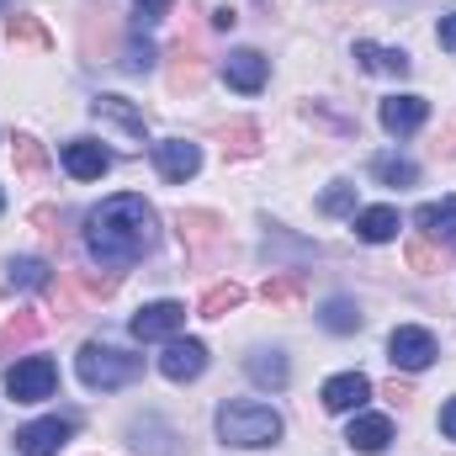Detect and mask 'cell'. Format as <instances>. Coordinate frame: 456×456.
<instances>
[{
    "label": "cell",
    "mask_w": 456,
    "mask_h": 456,
    "mask_svg": "<svg viewBox=\"0 0 456 456\" xmlns=\"http://www.w3.org/2000/svg\"><path fill=\"white\" fill-rule=\"evenodd\" d=\"M154 239H159V213H154L143 197H133V191L107 197L102 208L86 213V249H91V260H96L102 271H127V265H138V260L154 249Z\"/></svg>",
    "instance_id": "1"
},
{
    "label": "cell",
    "mask_w": 456,
    "mask_h": 456,
    "mask_svg": "<svg viewBox=\"0 0 456 456\" xmlns=\"http://www.w3.org/2000/svg\"><path fill=\"white\" fill-rule=\"evenodd\" d=\"M281 414L271 403H255V398H228L218 409V436L228 446H244V452H260V446H276L281 441Z\"/></svg>",
    "instance_id": "2"
},
{
    "label": "cell",
    "mask_w": 456,
    "mask_h": 456,
    "mask_svg": "<svg viewBox=\"0 0 456 456\" xmlns=\"http://www.w3.org/2000/svg\"><path fill=\"white\" fill-rule=\"evenodd\" d=\"M75 371H80V382H86L91 393H112V387H127V382H138V377H143V355L91 340V345H80Z\"/></svg>",
    "instance_id": "3"
},
{
    "label": "cell",
    "mask_w": 456,
    "mask_h": 456,
    "mask_svg": "<svg viewBox=\"0 0 456 456\" xmlns=\"http://www.w3.org/2000/svg\"><path fill=\"white\" fill-rule=\"evenodd\" d=\"M53 387H59V366L48 355H21L5 371V393L16 403H43V398H53Z\"/></svg>",
    "instance_id": "4"
},
{
    "label": "cell",
    "mask_w": 456,
    "mask_h": 456,
    "mask_svg": "<svg viewBox=\"0 0 456 456\" xmlns=\"http://www.w3.org/2000/svg\"><path fill=\"white\" fill-rule=\"evenodd\" d=\"M181 330H186V308H181V303H143V308L127 319V335L143 340V345L175 340Z\"/></svg>",
    "instance_id": "5"
},
{
    "label": "cell",
    "mask_w": 456,
    "mask_h": 456,
    "mask_svg": "<svg viewBox=\"0 0 456 456\" xmlns=\"http://www.w3.org/2000/svg\"><path fill=\"white\" fill-rule=\"evenodd\" d=\"M436 355H441V345H436L430 330H419V324H398V330L387 335V361L403 366V371H425Z\"/></svg>",
    "instance_id": "6"
},
{
    "label": "cell",
    "mask_w": 456,
    "mask_h": 456,
    "mask_svg": "<svg viewBox=\"0 0 456 456\" xmlns=\"http://www.w3.org/2000/svg\"><path fill=\"white\" fill-rule=\"evenodd\" d=\"M75 436V419H32V425H21L16 430V452L21 456H59L64 452V441Z\"/></svg>",
    "instance_id": "7"
},
{
    "label": "cell",
    "mask_w": 456,
    "mask_h": 456,
    "mask_svg": "<svg viewBox=\"0 0 456 456\" xmlns=\"http://www.w3.org/2000/svg\"><path fill=\"white\" fill-rule=\"evenodd\" d=\"M159 371L170 377V382H197L202 371H208V345L202 340H165V355H159Z\"/></svg>",
    "instance_id": "8"
},
{
    "label": "cell",
    "mask_w": 456,
    "mask_h": 456,
    "mask_svg": "<svg viewBox=\"0 0 456 456\" xmlns=\"http://www.w3.org/2000/svg\"><path fill=\"white\" fill-rule=\"evenodd\" d=\"M224 80L233 91H244V96H255L265 80H271V59L260 53V48H233L224 59Z\"/></svg>",
    "instance_id": "9"
},
{
    "label": "cell",
    "mask_w": 456,
    "mask_h": 456,
    "mask_svg": "<svg viewBox=\"0 0 456 456\" xmlns=\"http://www.w3.org/2000/svg\"><path fill=\"white\" fill-rule=\"evenodd\" d=\"M154 170H159L165 181H191V175L202 170V149L186 143V138H159V143H154Z\"/></svg>",
    "instance_id": "10"
},
{
    "label": "cell",
    "mask_w": 456,
    "mask_h": 456,
    "mask_svg": "<svg viewBox=\"0 0 456 456\" xmlns=\"http://www.w3.org/2000/svg\"><path fill=\"white\" fill-rule=\"evenodd\" d=\"M175 228H181L186 255H208V249L224 239V218H218V213H208V208H181Z\"/></svg>",
    "instance_id": "11"
},
{
    "label": "cell",
    "mask_w": 456,
    "mask_h": 456,
    "mask_svg": "<svg viewBox=\"0 0 456 456\" xmlns=\"http://www.w3.org/2000/svg\"><path fill=\"white\" fill-rule=\"evenodd\" d=\"M64 170L75 181H102L112 170V149H102L96 138H69L64 143Z\"/></svg>",
    "instance_id": "12"
},
{
    "label": "cell",
    "mask_w": 456,
    "mask_h": 456,
    "mask_svg": "<svg viewBox=\"0 0 456 456\" xmlns=\"http://www.w3.org/2000/svg\"><path fill=\"white\" fill-rule=\"evenodd\" d=\"M319 398H324V409H330V414H355V409L371 398V377H366V371H340V377H330V382H324V393H319Z\"/></svg>",
    "instance_id": "13"
},
{
    "label": "cell",
    "mask_w": 456,
    "mask_h": 456,
    "mask_svg": "<svg viewBox=\"0 0 456 456\" xmlns=\"http://www.w3.org/2000/svg\"><path fill=\"white\" fill-rule=\"evenodd\" d=\"M377 117H382V127H387L393 138H409V133H419V127L430 122V102H425V96H387Z\"/></svg>",
    "instance_id": "14"
},
{
    "label": "cell",
    "mask_w": 456,
    "mask_h": 456,
    "mask_svg": "<svg viewBox=\"0 0 456 456\" xmlns=\"http://www.w3.org/2000/svg\"><path fill=\"white\" fill-rule=\"evenodd\" d=\"M345 441H350V452H361V456L387 452L393 446V419L387 414H355L350 430H345Z\"/></svg>",
    "instance_id": "15"
},
{
    "label": "cell",
    "mask_w": 456,
    "mask_h": 456,
    "mask_svg": "<svg viewBox=\"0 0 456 456\" xmlns=\"http://www.w3.org/2000/svg\"><path fill=\"white\" fill-rule=\"evenodd\" d=\"M244 371H249L255 387H271V393H281V387L292 382V361H287L281 350H249V355H244Z\"/></svg>",
    "instance_id": "16"
},
{
    "label": "cell",
    "mask_w": 456,
    "mask_h": 456,
    "mask_svg": "<svg viewBox=\"0 0 456 456\" xmlns=\"http://www.w3.org/2000/svg\"><path fill=\"white\" fill-rule=\"evenodd\" d=\"M355 64L371 69V75H398V80L414 69V59H409L403 48H382V43H366V37L355 43Z\"/></svg>",
    "instance_id": "17"
},
{
    "label": "cell",
    "mask_w": 456,
    "mask_h": 456,
    "mask_svg": "<svg viewBox=\"0 0 456 456\" xmlns=\"http://www.w3.org/2000/svg\"><path fill=\"white\" fill-rule=\"evenodd\" d=\"M5 281L21 287V292H48V287H53V271H48V260H37V255H11V260H5Z\"/></svg>",
    "instance_id": "18"
},
{
    "label": "cell",
    "mask_w": 456,
    "mask_h": 456,
    "mask_svg": "<svg viewBox=\"0 0 456 456\" xmlns=\"http://www.w3.org/2000/svg\"><path fill=\"white\" fill-rule=\"evenodd\" d=\"M91 112L102 117V122H112V127H122L127 138H138V143H143V112H138L127 96H96V102H91Z\"/></svg>",
    "instance_id": "19"
},
{
    "label": "cell",
    "mask_w": 456,
    "mask_h": 456,
    "mask_svg": "<svg viewBox=\"0 0 456 456\" xmlns=\"http://www.w3.org/2000/svg\"><path fill=\"white\" fill-rule=\"evenodd\" d=\"M398 208H361L355 213V239H366V244H387V239H398Z\"/></svg>",
    "instance_id": "20"
},
{
    "label": "cell",
    "mask_w": 456,
    "mask_h": 456,
    "mask_svg": "<svg viewBox=\"0 0 456 456\" xmlns=\"http://www.w3.org/2000/svg\"><path fill=\"white\" fill-rule=\"evenodd\" d=\"M5 37H11V48H53V37H48V27L37 21V16H27V11H11L5 16Z\"/></svg>",
    "instance_id": "21"
},
{
    "label": "cell",
    "mask_w": 456,
    "mask_h": 456,
    "mask_svg": "<svg viewBox=\"0 0 456 456\" xmlns=\"http://www.w3.org/2000/svg\"><path fill=\"white\" fill-rule=\"evenodd\" d=\"M371 181H382V186H419V165L414 159H403V154H371Z\"/></svg>",
    "instance_id": "22"
},
{
    "label": "cell",
    "mask_w": 456,
    "mask_h": 456,
    "mask_svg": "<svg viewBox=\"0 0 456 456\" xmlns=\"http://www.w3.org/2000/svg\"><path fill=\"white\" fill-rule=\"evenodd\" d=\"M414 224L436 239H456V197H441V202H425L414 208Z\"/></svg>",
    "instance_id": "23"
},
{
    "label": "cell",
    "mask_w": 456,
    "mask_h": 456,
    "mask_svg": "<svg viewBox=\"0 0 456 456\" xmlns=\"http://www.w3.org/2000/svg\"><path fill=\"white\" fill-rule=\"evenodd\" d=\"M239 303H244V287H239V281H218V287H208V292H202L197 314H202V319H228Z\"/></svg>",
    "instance_id": "24"
},
{
    "label": "cell",
    "mask_w": 456,
    "mask_h": 456,
    "mask_svg": "<svg viewBox=\"0 0 456 456\" xmlns=\"http://www.w3.org/2000/svg\"><path fill=\"white\" fill-rule=\"evenodd\" d=\"M319 324H324L330 335H355V330H361V308H355L350 297H330V303L319 308Z\"/></svg>",
    "instance_id": "25"
},
{
    "label": "cell",
    "mask_w": 456,
    "mask_h": 456,
    "mask_svg": "<svg viewBox=\"0 0 456 456\" xmlns=\"http://www.w3.org/2000/svg\"><path fill=\"white\" fill-rule=\"evenodd\" d=\"M260 297H265L271 308H297V303H303V276H297V271H281V276H271V281L260 287Z\"/></svg>",
    "instance_id": "26"
},
{
    "label": "cell",
    "mask_w": 456,
    "mask_h": 456,
    "mask_svg": "<svg viewBox=\"0 0 456 456\" xmlns=\"http://www.w3.org/2000/svg\"><path fill=\"white\" fill-rule=\"evenodd\" d=\"M224 154H233V159L260 154V127H255V122H228L224 127Z\"/></svg>",
    "instance_id": "27"
},
{
    "label": "cell",
    "mask_w": 456,
    "mask_h": 456,
    "mask_svg": "<svg viewBox=\"0 0 456 456\" xmlns=\"http://www.w3.org/2000/svg\"><path fill=\"white\" fill-rule=\"evenodd\" d=\"M43 335V314H11L5 324H0V350L5 345H27Z\"/></svg>",
    "instance_id": "28"
},
{
    "label": "cell",
    "mask_w": 456,
    "mask_h": 456,
    "mask_svg": "<svg viewBox=\"0 0 456 456\" xmlns=\"http://www.w3.org/2000/svg\"><path fill=\"white\" fill-rule=\"evenodd\" d=\"M170 86H175V91H197V86H202V64H197V53H191V48H175Z\"/></svg>",
    "instance_id": "29"
},
{
    "label": "cell",
    "mask_w": 456,
    "mask_h": 456,
    "mask_svg": "<svg viewBox=\"0 0 456 456\" xmlns=\"http://www.w3.org/2000/svg\"><path fill=\"white\" fill-rule=\"evenodd\" d=\"M16 170H21V175H43V170H48V149H43L37 138H27V133L16 138Z\"/></svg>",
    "instance_id": "30"
},
{
    "label": "cell",
    "mask_w": 456,
    "mask_h": 456,
    "mask_svg": "<svg viewBox=\"0 0 456 456\" xmlns=\"http://www.w3.org/2000/svg\"><path fill=\"white\" fill-rule=\"evenodd\" d=\"M319 213H330V218H345V213H350V218H355V186H350V181H335V186L319 197Z\"/></svg>",
    "instance_id": "31"
},
{
    "label": "cell",
    "mask_w": 456,
    "mask_h": 456,
    "mask_svg": "<svg viewBox=\"0 0 456 456\" xmlns=\"http://www.w3.org/2000/svg\"><path fill=\"white\" fill-rule=\"evenodd\" d=\"M75 287H80V297L86 303H107L117 292V276H96V271H75Z\"/></svg>",
    "instance_id": "32"
},
{
    "label": "cell",
    "mask_w": 456,
    "mask_h": 456,
    "mask_svg": "<svg viewBox=\"0 0 456 456\" xmlns=\"http://www.w3.org/2000/svg\"><path fill=\"white\" fill-rule=\"evenodd\" d=\"M122 69H133V75H143V69H154V48L149 43H127V59H122Z\"/></svg>",
    "instance_id": "33"
},
{
    "label": "cell",
    "mask_w": 456,
    "mask_h": 456,
    "mask_svg": "<svg viewBox=\"0 0 456 456\" xmlns=\"http://www.w3.org/2000/svg\"><path fill=\"white\" fill-rule=\"evenodd\" d=\"M409 265H414V271H441V255H436L425 239H414V244H409Z\"/></svg>",
    "instance_id": "34"
},
{
    "label": "cell",
    "mask_w": 456,
    "mask_h": 456,
    "mask_svg": "<svg viewBox=\"0 0 456 456\" xmlns=\"http://www.w3.org/2000/svg\"><path fill=\"white\" fill-rule=\"evenodd\" d=\"M170 5H175V0H138V16H143V21H159Z\"/></svg>",
    "instance_id": "35"
},
{
    "label": "cell",
    "mask_w": 456,
    "mask_h": 456,
    "mask_svg": "<svg viewBox=\"0 0 456 456\" xmlns=\"http://www.w3.org/2000/svg\"><path fill=\"white\" fill-rule=\"evenodd\" d=\"M436 37H441V48H452V53H456V11H452V16H441Z\"/></svg>",
    "instance_id": "36"
},
{
    "label": "cell",
    "mask_w": 456,
    "mask_h": 456,
    "mask_svg": "<svg viewBox=\"0 0 456 456\" xmlns=\"http://www.w3.org/2000/svg\"><path fill=\"white\" fill-rule=\"evenodd\" d=\"M441 436H446V441H456V398H446V403H441Z\"/></svg>",
    "instance_id": "37"
},
{
    "label": "cell",
    "mask_w": 456,
    "mask_h": 456,
    "mask_svg": "<svg viewBox=\"0 0 456 456\" xmlns=\"http://www.w3.org/2000/svg\"><path fill=\"white\" fill-rule=\"evenodd\" d=\"M32 224L43 228V233H59V228H53L59 224V213H53V208H32Z\"/></svg>",
    "instance_id": "38"
},
{
    "label": "cell",
    "mask_w": 456,
    "mask_h": 456,
    "mask_svg": "<svg viewBox=\"0 0 456 456\" xmlns=\"http://www.w3.org/2000/svg\"><path fill=\"white\" fill-rule=\"evenodd\" d=\"M233 21H239V16H233V5H218V11H213V27H218V32H228Z\"/></svg>",
    "instance_id": "39"
},
{
    "label": "cell",
    "mask_w": 456,
    "mask_h": 456,
    "mask_svg": "<svg viewBox=\"0 0 456 456\" xmlns=\"http://www.w3.org/2000/svg\"><path fill=\"white\" fill-rule=\"evenodd\" d=\"M0 213H5V191H0Z\"/></svg>",
    "instance_id": "40"
},
{
    "label": "cell",
    "mask_w": 456,
    "mask_h": 456,
    "mask_svg": "<svg viewBox=\"0 0 456 456\" xmlns=\"http://www.w3.org/2000/svg\"><path fill=\"white\" fill-rule=\"evenodd\" d=\"M0 5H5V0H0Z\"/></svg>",
    "instance_id": "41"
}]
</instances>
